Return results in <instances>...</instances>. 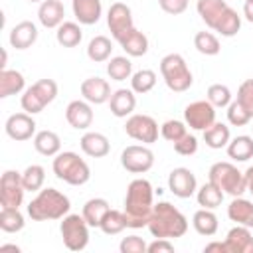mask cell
<instances>
[{"mask_svg":"<svg viewBox=\"0 0 253 253\" xmlns=\"http://www.w3.org/2000/svg\"><path fill=\"white\" fill-rule=\"evenodd\" d=\"M160 134H162V138H166L168 142L174 144L176 140H180V138L186 134V123L176 121V119H170V121L162 123V126H160Z\"/></svg>","mask_w":253,"mask_h":253,"instance_id":"44","label":"cell"},{"mask_svg":"<svg viewBox=\"0 0 253 253\" xmlns=\"http://www.w3.org/2000/svg\"><path fill=\"white\" fill-rule=\"evenodd\" d=\"M148 231L152 233V237L176 239L188 231V219L170 202H158L152 210V215L148 221Z\"/></svg>","mask_w":253,"mask_h":253,"instance_id":"2","label":"cell"},{"mask_svg":"<svg viewBox=\"0 0 253 253\" xmlns=\"http://www.w3.org/2000/svg\"><path fill=\"white\" fill-rule=\"evenodd\" d=\"M223 196H225V194H223L215 184H211L210 180H208V184H204V186H200V188L196 190V200H198V204H200L202 208H206V210H215L217 206H221Z\"/></svg>","mask_w":253,"mask_h":253,"instance_id":"34","label":"cell"},{"mask_svg":"<svg viewBox=\"0 0 253 253\" xmlns=\"http://www.w3.org/2000/svg\"><path fill=\"white\" fill-rule=\"evenodd\" d=\"M245 182H247V192H251V196H253V166H249L245 170Z\"/></svg>","mask_w":253,"mask_h":253,"instance_id":"53","label":"cell"},{"mask_svg":"<svg viewBox=\"0 0 253 253\" xmlns=\"http://www.w3.org/2000/svg\"><path fill=\"white\" fill-rule=\"evenodd\" d=\"M208 180L211 184H215L223 194L229 196H241L243 192H247V182H245V172L237 170V166H233L231 162H215L211 164L210 172H208Z\"/></svg>","mask_w":253,"mask_h":253,"instance_id":"6","label":"cell"},{"mask_svg":"<svg viewBox=\"0 0 253 253\" xmlns=\"http://www.w3.org/2000/svg\"><path fill=\"white\" fill-rule=\"evenodd\" d=\"M227 121H229V125H233V126H245V125H249V121H251V115L241 107V103L235 99V101H231L229 105H227Z\"/></svg>","mask_w":253,"mask_h":253,"instance_id":"45","label":"cell"},{"mask_svg":"<svg viewBox=\"0 0 253 253\" xmlns=\"http://www.w3.org/2000/svg\"><path fill=\"white\" fill-rule=\"evenodd\" d=\"M231 140V132H229V126L223 125V123H213L211 126H208L204 130V142L213 148V150H219V148H225Z\"/></svg>","mask_w":253,"mask_h":253,"instance_id":"31","label":"cell"},{"mask_svg":"<svg viewBox=\"0 0 253 253\" xmlns=\"http://www.w3.org/2000/svg\"><path fill=\"white\" fill-rule=\"evenodd\" d=\"M125 227H128V225H126V215H125V211L109 210L107 215L103 217L99 229H101L103 233H107V235H117V233H121Z\"/></svg>","mask_w":253,"mask_h":253,"instance_id":"41","label":"cell"},{"mask_svg":"<svg viewBox=\"0 0 253 253\" xmlns=\"http://www.w3.org/2000/svg\"><path fill=\"white\" fill-rule=\"evenodd\" d=\"M22 182L26 192H40L43 182H45V170L40 164H30L24 172H22Z\"/></svg>","mask_w":253,"mask_h":253,"instance_id":"39","label":"cell"},{"mask_svg":"<svg viewBox=\"0 0 253 253\" xmlns=\"http://www.w3.org/2000/svg\"><path fill=\"white\" fill-rule=\"evenodd\" d=\"M55 97H57V83L53 79H40L24 91V95L20 99V105L26 113L38 115L49 103H53Z\"/></svg>","mask_w":253,"mask_h":253,"instance_id":"7","label":"cell"},{"mask_svg":"<svg viewBox=\"0 0 253 253\" xmlns=\"http://www.w3.org/2000/svg\"><path fill=\"white\" fill-rule=\"evenodd\" d=\"M26 225L24 215L20 211V208H2L0 210V229L6 233H16L22 231Z\"/></svg>","mask_w":253,"mask_h":253,"instance_id":"37","label":"cell"},{"mask_svg":"<svg viewBox=\"0 0 253 253\" xmlns=\"http://www.w3.org/2000/svg\"><path fill=\"white\" fill-rule=\"evenodd\" d=\"M111 51H113V43L107 36H95L87 45V57L95 63L107 61L111 57Z\"/></svg>","mask_w":253,"mask_h":253,"instance_id":"35","label":"cell"},{"mask_svg":"<svg viewBox=\"0 0 253 253\" xmlns=\"http://www.w3.org/2000/svg\"><path fill=\"white\" fill-rule=\"evenodd\" d=\"M119 43L126 51V55H130V57H142L148 51V38L136 28H132Z\"/></svg>","mask_w":253,"mask_h":253,"instance_id":"30","label":"cell"},{"mask_svg":"<svg viewBox=\"0 0 253 253\" xmlns=\"http://www.w3.org/2000/svg\"><path fill=\"white\" fill-rule=\"evenodd\" d=\"M71 10L79 24L93 26L103 14V4L101 0H71Z\"/></svg>","mask_w":253,"mask_h":253,"instance_id":"19","label":"cell"},{"mask_svg":"<svg viewBox=\"0 0 253 253\" xmlns=\"http://www.w3.org/2000/svg\"><path fill=\"white\" fill-rule=\"evenodd\" d=\"M174 150H176L178 154H182V156H192V154L198 152V138H196L194 134H188V132H186L180 140L174 142Z\"/></svg>","mask_w":253,"mask_h":253,"instance_id":"48","label":"cell"},{"mask_svg":"<svg viewBox=\"0 0 253 253\" xmlns=\"http://www.w3.org/2000/svg\"><path fill=\"white\" fill-rule=\"evenodd\" d=\"M81 95L85 101H89L91 105H103V103H109L113 91H111V85L107 79L103 77H87L83 83H81Z\"/></svg>","mask_w":253,"mask_h":253,"instance_id":"17","label":"cell"},{"mask_svg":"<svg viewBox=\"0 0 253 253\" xmlns=\"http://www.w3.org/2000/svg\"><path fill=\"white\" fill-rule=\"evenodd\" d=\"M28 2H43V0H28Z\"/></svg>","mask_w":253,"mask_h":253,"instance_id":"55","label":"cell"},{"mask_svg":"<svg viewBox=\"0 0 253 253\" xmlns=\"http://www.w3.org/2000/svg\"><path fill=\"white\" fill-rule=\"evenodd\" d=\"M239 30H241V16L231 6H227V10L221 14V18L215 26V32L221 34L223 38H233Z\"/></svg>","mask_w":253,"mask_h":253,"instance_id":"36","label":"cell"},{"mask_svg":"<svg viewBox=\"0 0 253 253\" xmlns=\"http://www.w3.org/2000/svg\"><path fill=\"white\" fill-rule=\"evenodd\" d=\"M225 245L227 253H253V235L249 227L235 223V227H231L225 235Z\"/></svg>","mask_w":253,"mask_h":253,"instance_id":"20","label":"cell"},{"mask_svg":"<svg viewBox=\"0 0 253 253\" xmlns=\"http://www.w3.org/2000/svg\"><path fill=\"white\" fill-rule=\"evenodd\" d=\"M227 156L235 162H247L249 158H253V136L247 134H239L235 138L229 140V144L225 146Z\"/></svg>","mask_w":253,"mask_h":253,"instance_id":"29","label":"cell"},{"mask_svg":"<svg viewBox=\"0 0 253 253\" xmlns=\"http://www.w3.org/2000/svg\"><path fill=\"white\" fill-rule=\"evenodd\" d=\"M125 132L142 144H152L158 140V123L150 115H130L125 123Z\"/></svg>","mask_w":253,"mask_h":253,"instance_id":"11","label":"cell"},{"mask_svg":"<svg viewBox=\"0 0 253 253\" xmlns=\"http://www.w3.org/2000/svg\"><path fill=\"white\" fill-rule=\"evenodd\" d=\"M243 16H245L247 22L253 24V0H245V4H243Z\"/></svg>","mask_w":253,"mask_h":253,"instance_id":"52","label":"cell"},{"mask_svg":"<svg viewBox=\"0 0 253 253\" xmlns=\"http://www.w3.org/2000/svg\"><path fill=\"white\" fill-rule=\"evenodd\" d=\"M158 6L170 14V16H178L182 12H186L188 8V0H158Z\"/></svg>","mask_w":253,"mask_h":253,"instance_id":"49","label":"cell"},{"mask_svg":"<svg viewBox=\"0 0 253 253\" xmlns=\"http://www.w3.org/2000/svg\"><path fill=\"white\" fill-rule=\"evenodd\" d=\"M51 170L57 180H61L69 186H83L91 178L89 164L77 152H71V150L55 154V158L51 162Z\"/></svg>","mask_w":253,"mask_h":253,"instance_id":"4","label":"cell"},{"mask_svg":"<svg viewBox=\"0 0 253 253\" xmlns=\"http://www.w3.org/2000/svg\"><path fill=\"white\" fill-rule=\"evenodd\" d=\"M59 233L69 251H83L89 245V223L79 213H67L61 217Z\"/></svg>","mask_w":253,"mask_h":253,"instance_id":"8","label":"cell"},{"mask_svg":"<svg viewBox=\"0 0 253 253\" xmlns=\"http://www.w3.org/2000/svg\"><path fill=\"white\" fill-rule=\"evenodd\" d=\"M208 101L215 107V109H223L231 103V91L227 85L221 83H213L208 87Z\"/></svg>","mask_w":253,"mask_h":253,"instance_id":"43","label":"cell"},{"mask_svg":"<svg viewBox=\"0 0 253 253\" xmlns=\"http://www.w3.org/2000/svg\"><path fill=\"white\" fill-rule=\"evenodd\" d=\"M251 130H253V126H251Z\"/></svg>","mask_w":253,"mask_h":253,"instance_id":"56","label":"cell"},{"mask_svg":"<svg viewBox=\"0 0 253 253\" xmlns=\"http://www.w3.org/2000/svg\"><path fill=\"white\" fill-rule=\"evenodd\" d=\"M152 198H154V190L146 178H134L128 184L125 196V215H126V225L130 229L148 227L154 210Z\"/></svg>","mask_w":253,"mask_h":253,"instance_id":"1","label":"cell"},{"mask_svg":"<svg viewBox=\"0 0 253 253\" xmlns=\"http://www.w3.org/2000/svg\"><path fill=\"white\" fill-rule=\"evenodd\" d=\"M154 164V152L144 144H130L121 152V166L130 174H144Z\"/></svg>","mask_w":253,"mask_h":253,"instance_id":"9","label":"cell"},{"mask_svg":"<svg viewBox=\"0 0 253 253\" xmlns=\"http://www.w3.org/2000/svg\"><path fill=\"white\" fill-rule=\"evenodd\" d=\"M10 45L14 47V49H28V47H32L34 43H36V40H38V28H36V24L34 22H30V20H22V22H18L12 30H10Z\"/></svg>","mask_w":253,"mask_h":253,"instance_id":"18","label":"cell"},{"mask_svg":"<svg viewBox=\"0 0 253 253\" xmlns=\"http://www.w3.org/2000/svg\"><path fill=\"white\" fill-rule=\"evenodd\" d=\"M36 121L30 113H14L6 119V125H4V130L6 134L12 138V140H30L32 136H36Z\"/></svg>","mask_w":253,"mask_h":253,"instance_id":"15","label":"cell"},{"mask_svg":"<svg viewBox=\"0 0 253 253\" xmlns=\"http://www.w3.org/2000/svg\"><path fill=\"white\" fill-rule=\"evenodd\" d=\"M65 8L61 0H43L38 8V20L43 28H59L63 24Z\"/></svg>","mask_w":253,"mask_h":253,"instance_id":"22","label":"cell"},{"mask_svg":"<svg viewBox=\"0 0 253 253\" xmlns=\"http://www.w3.org/2000/svg\"><path fill=\"white\" fill-rule=\"evenodd\" d=\"M107 75L113 79V81H125V79H130L132 75V63L128 57L125 55H115L109 59L107 63Z\"/></svg>","mask_w":253,"mask_h":253,"instance_id":"38","label":"cell"},{"mask_svg":"<svg viewBox=\"0 0 253 253\" xmlns=\"http://www.w3.org/2000/svg\"><path fill=\"white\" fill-rule=\"evenodd\" d=\"M146 241L138 235H128V237H123V241L119 243V249L121 253H146Z\"/></svg>","mask_w":253,"mask_h":253,"instance_id":"47","label":"cell"},{"mask_svg":"<svg viewBox=\"0 0 253 253\" xmlns=\"http://www.w3.org/2000/svg\"><path fill=\"white\" fill-rule=\"evenodd\" d=\"M79 146L83 150V154L91 156V158H103L109 154L111 150V142L109 138L103 134V132H95V130H89L81 136L79 140Z\"/></svg>","mask_w":253,"mask_h":253,"instance_id":"21","label":"cell"},{"mask_svg":"<svg viewBox=\"0 0 253 253\" xmlns=\"http://www.w3.org/2000/svg\"><path fill=\"white\" fill-rule=\"evenodd\" d=\"M154 85H156V73L152 69H140V71L130 75V89L138 95L152 91Z\"/></svg>","mask_w":253,"mask_h":253,"instance_id":"40","label":"cell"},{"mask_svg":"<svg viewBox=\"0 0 253 253\" xmlns=\"http://www.w3.org/2000/svg\"><path fill=\"white\" fill-rule=\"evenodd\" d=\"M24 182L22 172L6 170L0 178V206L2 208H20L24 202Z\"/></svg>","mask_w":253,"mask_h":253,"instance_id":"10","label":"cell"},{"mask_svg":"<svg viewBox=\"0 0 253 253\" xmlns=\"http://www.w3.org/2000/svg\"><path fill=\"white\" fill-rule=\"evenodd\" d=\"M204 251H206V253H211V251L227 253V245H225V241H211V243H208V245L204 247Z\"/></svg>","mask_w":253,"mask_h":253,"instance_id":"51","label":"cell"},{"mask_svg":"<svg viewBox=\"0 0 253 253\" xmlns=\"http://www.w3.org/2000/svg\"><path fill=\"white\" fill-rule=\"evenodd\" d=\"M184 121L190 128L194 130H206L215 123V107L206 99V101H194L186 105L184 109Z\"/></svg>","mask_w":253,"mask_h":253,"instance_id":"13","label":"cell"},{"mask_svg":"<svg viewBox=\"0 0 253 253\" xmlns=\"http://www.w3.org/2000/svg\"><path fill=\"white\" fill-rule=\"evenodd\" d=\"M227 217L237 223V225H245V227H253V202L235 196L231 200V204L227 206Z\"/></svg>","mask_w":253,"mask_h":253,"instance_id":"24","label":"cell"},{"mask_svg":"<svg viewBox=\"0 0 253 253\" xmlns=\"http://www.w3.org/2000/svg\"><path fill=\"white\" fill-rule=\"evenodd\" d=\"M237 101L253 119V79H245L237 89Z\"/></svg>","mask_w":253,"mask_h":253,"instance_id":"46","label":"cell"},{"mask_svg":"<svg viewBox=\"0 0 253 253\" xmlns=\"http://www.w3.org/2000/svg\"><path fill=\"white\" fill-rule=\"evenodd\" d=\"M227 6L229 4L225 0H198L196 10H198V16L206 22V26L215 30V26H217L221 14L227 10Z\"/></svg>","mask_w":253,"mask_h":253,"instance_id":"25","label":"cell"},{"mask_svg":"<svg viewBox=\"0 0 253 253\" xmlns=\"http://www.w3.org/2000/svg\"><path fill=\"white\" fill-rule=\"evenodd\" d=\"M34 148L42 156H55L61 150V138L53 130H47V128L45 130H40L34 136Z\"/></svg>","mask_w":253,"mask_h":253,"instance_id":"28","label":"cell"},{"mask_svg":"<svg viewBox=\"0 0 253 253\" xmlns=\"http://www.w3.org/2000/svg\"><path fill=\"white\" fill-rule=\"evenodd\" d=\"M107 26L111 30V36L117 42H121L134 28L130 8L125 2H113L111 8H109V12H107Z\"/></svg>","mask_w":253,"mask_h":253,"instance_id":"12","label":"cell"},{"mask_svg":"<svg viewBox=\"0 0 253 253\" xmlns=\"http://www.w3.org/2000/svg\"><path fill=\"white\" fill-rule=\"evenodd\" d=\"M109 210H111V206L105 198H91V200L85 202L81 215L85 217L89 227H101V221H103V217L107 215Z\"/></svg>","mask_w":253,"mask_h":253,"instance_id":"27","label":"cell"},{"mask_svg":"<svg viewBox=\"0 0 253 253\" xmlns=\"http://www.w3.org/2000/svg\"><path fill=\"white\" fill-rule=\"evenodd\" d=\"M55 40L59 45L63 47H75L81 43L83 40V32H81V26L77 22H63L59 28H55Z\"/></svg>","mask_w":253,"mask_h":253,"instance_id":"33","label":"cell"},{"mask_svg":"<svg viewBox=\"0 0 253 253\" xmlns=\"http://www.w3.org/2000/svg\"><path fill=\"white\" fill-rule=\"evenodd\" d=\"M26 87V79L20 71L16 69H0V97L6 99V97H12V95H18Z\"/></svg>","mask_w":253,"mask_h":253,"instance_id":"26","label":"cell"},{"mask_svg":"<svg viewBox=\"0 0 253 253\" xmlns=\"http://www.w3.org/2000/svg\"><path fill=\"white\" fill-rule=\"evenodd\" d=\"M194 47L202 55H217L219 49H221L217 36H213L211 32H198L194 36Z\"/></svg>","mask_w":253,"mask_h":253,"instance_id":"42","label":"cell"},{"mask_svg":"<svg viewBox=\"0 0 253 253\" xmlns=\"http://www.w3.org/2000/svg\"><path fill=\"white\" fill-rule=\"evenodd\" d=\"M172 253L174 251V243L170 239H162V237H156L152 243H148L146 247V253Z\"/></svg>","mask_w":253,"mask_h":253,"instance_id":"50","label":"cell"},{"mask_svg":"<svg viewBox=\"0 0 253 253\" xmlns=\"http://www.w3.org/2000/svg\"><path fill=\"white\" fill-rule=\"evenodd\" d=\"M168 188L170 192L176 196V198H190L196 194L198 190V180H196V174L190 170V168H184V166H178L174 168L170 174H168Z\"/></svg>","mask_w":253,"mask_h":253,"instance_id":"14","label":"cell"},{"mask_svg":"<svg viewBox=\"0 0 253 253\" xmlns=\"http://www.w3.org/2000/svg\"><path fill=\"white\" fill-rule=\"evenodd\" d=\"M192 225H194V229H196L200 235H206V237L215 235V231H217V227H219L217 215L213 213V210H206V208H200V210L194 213Z\"/></svg>","mask_w":253,"mask_h":253,"instance_id":"32","label":"cell"},{"mask_svg":"<svg viewBox=\"0 0 253 253\" xmlns=\"http://www.w3.org/2000/svg\"><path fill=\"white\" fill-rule=\"evenodd\" d=\"M71 202L65 194L55 188H43L38 196L28 204V215L34 221H47V219H61L69 213Z\"/></svg>","mask_w":253,"mask_h":253,"instance_id":"3","label":"cell"},{"mask_svg":"<svg viewBox=\"0 0 253 253\" xmlns=\"http://www.w3.org/2000/svg\"><path fill=\"white\" fill-rule=\"evenodd\" d=\"M160 73L166 87L174 93H184L192 87L194 75L180 53H168L160 59Z\"/></svg>","mask_w":253,"mask_h":253,"instance_id":"5","label":"cell"},{"mask_svg":"<svg viewBox=\"0 0 253 253\" xmlns=\"http://www.w3.org/2000/svg\"><path fill=\"white\" fill-rule=\"evenodd\" d=\"M65 121L77 130H87L93 125V109L89 101L75 99L65 107Z\"/></svg>","mask_w":253,"mask_h":253,"instance_id":"16","label":"cell"},{"mask_svg":"<svg viewBox=\"0 0 253 253\" xmlns=\"http://www.w3.org/2000/svg\"><path fill=\"white\" fill-rule=\"evenodd\" d=\"M0 251H2V253H4V251H16V253H20L22 249H20L18 245H14V243H2V245H0Z\"/></svg>","mask_w":253,"mask_h":253,"instance_id":"54","label":"cell"},{"mask_svg":"<svg viewBox=\"0 0 253 253\" xmlns=\"http://www.w3.org/2000/svg\"><path fill=\"white\" fill-rule=\"evenodd\" d=\"M109 107L111 113L119 119H125L128 115H132L134 107H136V97L132 89H117L113 91L111 99H109Z\"/></svg>","mask_w":253,"mask_h":253,"instance_id":"23","label":"cell"}]
</instances>
